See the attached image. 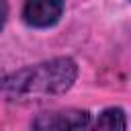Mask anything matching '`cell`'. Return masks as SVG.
I'll list each match as a JSON object with an SVG mask.
<instances>
[{"label":"cell","instance_id":"obj_1","mask_svg":"<svg viewBox=\"0 0 131 131\" xmlns=\"http://www.w3.org/2000/svg\"><path fill=\"white\" fill-rule=\"evenodd\" d=\"M78 78L72 57H53L20 68L0 78V98L8 102H35L66 94Z\"/></svg>","mask_w":131,"mask_h":131},{"label":"cell","instance_id":"obj_2","mask_svg":"<svg viewBox=\"0 0 131 131\" xmlns=\"http://www.w3.org/2000/svg\"><path fill=\"white\" fill-rule=\"evenodd\" d=\"M66 0H25L23 20L33 29H49L59 23Z\"/></svg>","mask_w":131,"mask_h":131},{"label":"cell","instance_id":"obj_3","mask_svg":"<svg viewBox=\"0 0 131 131\" xmlns=\"http://www.w3.org/2000/svg\"><path fill=\"white\" fill-rule=\"evenodd\" d=\"M90 125V113L88 111H53V113H43L39 115L31 127L35 129H80Z\"/></svg>","mask_w":131,"mask_h":131},{"label":"cell","instance_id":"obj_4","mask_svg":"<svg viewBox=\"0 0 131 131\" xmlns=\"http://www.w3.org/2000/svg\"><path fill=\"white\" fill-rule=\"evenodd\" d=\"M94 125L96 127H104V129H125L127 127V119H125V113L121 108L113 106V108H104L98 115Z\"/></svg>","mask_w":131,"mask_h":131},{"label":"cell","instance_id":"obj_5","mask_svg":"<svg viewBox=\"0 0 131 131\" xmlns=\"http://www.w3.org/2000/svg\"><path fill=\"white\" fill-rule=\"evenodd\" d=\"M6 18H8V2L6 0H0V31L6 25Z\"/></svg>","mask_w":131,"mask_h":131}]
</instances>
